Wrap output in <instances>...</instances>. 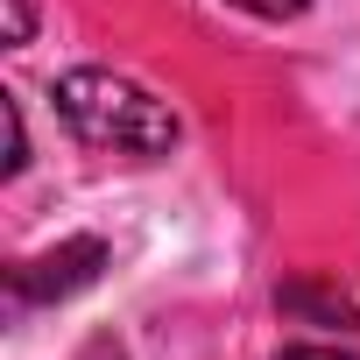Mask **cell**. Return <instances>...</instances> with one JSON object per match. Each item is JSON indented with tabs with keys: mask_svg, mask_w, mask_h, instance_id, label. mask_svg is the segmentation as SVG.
Returning a JSON list of instances; mask_svg holds the SVG:
<instances>
[{
	"mask_svg": "<svg viewBox=\"0 0 360 360\" xmlns=\"http://www.w3.org/2000/svg\"><path fill=\"white\" fill-rule=\"evenodd\" d=\"M57 113H64V127L85 148L127 155V162H162L176 141H184L176 113L148 85H134L120 71H64L57 78Z\"/></svg>",
	"mask_w": 360,
	"mask_h": 360,
	"instance_id": "cell-1",
	"label": "cell"
},
{
	"mask_svg": "<svg viewBox=\"0 0 360 360\" xmlns=\"http://www.w3.org/2000/svg\"><path fill=\"white\" fill-rule=\"evenodd\" d=\"M99 269H106V240H64V248H50V255H36V262H22V269L8 276V304H15V311H29V304H64V297L92 290Z\"/></svg>",
	"mask_w": 360,
	"mask_h": 360,
	"instance_id": "cell-2",
	"label": "cell"
},
{
	"mask_svg": "<svg viewBox=\"0 0 360 360\" xmlns=\"http://www.w3.org/2000/svg\"><path fill=\"white\" fill-rule=\"evenodd\" d=\"M240 15H262V22H290V15H304L311 0H233Z\"/></svg>",
	"mask_w": 360,
	"mask_h": 360,
	"instance_id": "cell-4",
	"label": "cell"
},
{
	"mask_svg": "<svg viewBox=\"0 0 360 360\" xmlns=\"http://www.w3.org/2000/svg\"><path fill=\"white\" fill-rule=\"evenodd\" d=\"M8 43H29V0H8Z\"/></svg>",
	"mask_w": 360,
	"mask_h": 360,
	"instance_id": "cell-6",
	"label": "cell"
},
{
	"mask_svg": "<svg viewBox=\"0 0 360 360\" xmlns=\"http://www.w3.org/2000/svg\"><path fill=\"white\" fill-rule=\"evenodd\" d=\"M0 120H8V162H0V169L15 176V169L29 162V134H22V106H15V99H0Z\"/></svg>",
	"mask_w": 360,
	"mask_h": 360,
	"instance_id": "cell-3",
	"label": "cell"
},
{
	"mask_svg": "<svg viewBox=\"0 0 360 360\" xmlns=\"http://www.w3.org/2000/svg\"><path fill=\"white\" fill-rule=\"evenodd\" d=\"M276 360H353V353H339V346H290V353H276Z\"/></svg>",
	"mask_w": 360,
	"mask_h": 360,
	"instance_id": "cell-7",
	"label": "cell"
},
{
	"mask_svg": "<svg viewBox=\"0 0 360 360\" xmlns=\"http://www.w3.org/2000/svg\"><path fill=\"white\" fill-rule=\"evenodd\" d=\"M78 360H127V346H120L113 332H99V339H85V346H78Z\"/></svg>",
	"mask_w": 360,
	"mask_h": 360,
	"instance_id": "cell-5",
	"label": "cell"
}]
</instances>
